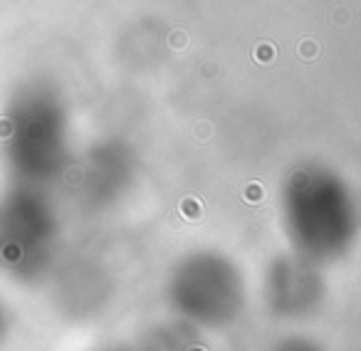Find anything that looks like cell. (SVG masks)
Returning <instances> with one entry per match:
<instances>
[{
  "label": "cell",
  "instance_id": "1",
  "mask_svg": "<svg viewBox=\"0 0 361 351\" xmlns=\"http://www.w3.org/2000/svg\"><path fill=\"white\" fill-rule=\"evenodd\" d=\"M171 300L180 314L198 324H226L240 312L245 285L226 267L180 270L176 285H171Z\"/></svg>",
  "mask_w": 361,
  "mask_h": 351
},
{
  "label": "cell",
  "instance_id": "2",
  "mask_svg": "<svg viewBox=\"0 0 361 351\" xmlns=\"http://www.w3.org/2000/svg\"><path fill=\"white\" fill-rule=\"evenodd\" d=\"M275 351H319L312 341H305V339H287L277 346Z\"/></svg>",
  "mask_w": 361,
  "mask_h": 351
}]
</instances>
